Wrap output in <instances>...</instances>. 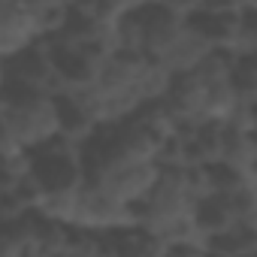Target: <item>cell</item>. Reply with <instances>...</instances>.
I'll return each instance as SVG.
<instances>
[{
	"label": "cell",
	"mask_w": 257,
	"mask_h": 257,
	"mask_svg": "<svg viewBox=\"0 0 257 257\" xmlns=\"http://www.w3.org/2000/svg\"><path fill=\"white\" fill-rule=\"evenodd\" d=\"M254 173H257V170H254Z\"/></svg>",
	"instance_id": "obj_28"
},
{
	"label": "cell",
	"mask_w": 257,
	"mask_h": 257,
	"mask_svg": "<svg viewBox=\"0 0 257 257\" xmlns=\"http://www.w3.org/2000/svg\"><path fill=\"white\" fill-rule=\"evenodd\" d=\"M0 4H4V0H0Z\"/></svg>",
	"instance_id": "obj_27"
},
{
	"label": "cell",
	"mask_w": 257,
	"mask_h": 257,
	"mask_svg": "<svg viewBox=\"0 0 257 257\" xmlns=\"http://www.w3.org/2000/svg\"><path fill=\"white\" fill-rule=\"evenodd\" d=\"M209 91H212V85H209V79L200 70L179 73L173 79L164 103L176 115L179 131H191V127H197L203 121H212L209 118Z\"/></svg>",
	"instance_id": "obj_6"
},
{
	"label": "cell",
	"mask_w": 257,
	"mask_h": 257,
	"mask_svg": "<svg viewBox=\"0 0 257 257\" xmlns=\"http://www.w3.org/2000/svg\"><path fill=\"white\" fill-rule=\"evenodd\" d=\"M0 118H4V137L19 146L37 152L55 137H61L58 118V94L28 91L16 85H0Z\"/></svg>",
	"instance_id": "obj_1"
},
{
	"label": "cell",
	"mask_w": 257,
	"mask_h": 257,
	"mask_svg": "<svg viewBox=\"0 0 257 257\" xmlns=\"http://www.w3.org/2000/svg\"><path fill=\"white\" fill-rule=\"evenodd\" d=\"M28 7H31V16L40 28L43 40L58 37L70 25V16H73V7L64 4V0H28Z\"/></svg>",
	"instance_id": "obj_16"
},
{
	"label": "cell",
	"mask_w": 257,
	"mask_h": 257,
	"mask_svg": "<svg viewBox=\"0 0 257 257\" xmlns=\"http://www.w3.org/2000/svg\"><path fill=\"white\" fill-rule=\"evenodd\" d=\"M203 13H245L242 10V0H206L203 4Z\"/></svg>",
	"instance_id": "obj_22"
},
{
	"label": "cell",
	"mask_w": 257,
	"mask_h": 257,
	"mask_svg": "<svg viewBox=\"0 0 257 257\" xmlns=\"http://www.w3.org/2000/svg\"><path fill=\"white\" fill-rule=\"evenodd\" d=\"M161 170L164 167L158 161H140V164H127L121 170H112L109 176L97 179V185L109 188L115 197H121V200L137 206V203H143L155 191V185L161 179Z\"/></svg>",
	"instance_id": "obj_10"
},
{
	"label": "cell",
	"mask_w": 257,
	"mask_h": 257,
	"mask_svg": "<svg viewBox=\"0 0 257 257\" xmlns=\"http://www.w3.org/2000/svg\"><path fill=\"white\" fill-rule=\"evenodd\" d=\"M58 118H61V137L76 143V146H85L103 127L97 112H94V103L88 97V88L58 94Z\"/></svg>",
	"instance_id": "obj_9"
},
{
	"label": "cell",
	"mask_w": 257,
	"mask_h": 257,
	"mask_svg": "<svg viewBox=\"0 0 257 257\" xmlns=\"http://www.w3.org/2000/svg\"><path fill=\"white\" fill-rule=\"evenodd\" d=\"M167 7H173L179 16H185V19H194L197 13H203V4L206 0H164Z\"/></svg>",
	"instance_id": "obj_21"
},
{
	"label": "cell",
	"mask_w": 257,
	"mask_h": 257,
	"mask_svg": "<svg viewBox=\"0 0 257 257\" xmlns=\"http://www.w3.org/2000/svg\"><path fill=\"white\" fill-rule=\"evenodd\" d=\"M221 164H227V167H233L239 173H254L257 170V134L227 124Z\"/></svg>",
	"instance_id": "obj_15"
},
{
	"label": "cell",
	"mask_w": 257,
	"mask_h": 257,
	"mask_svg": "<svg viewBox=\"0 0 257 257\" xmlns=\"http://www.w3.org/2000/svg\"><path fill=\"white\" fill-rule=\"evenodd\" d=\"M212 52H215V49H212V43L203 37V31H200L194 22H188V28L182 31V37H179V40L170 46V52L161 58V64H164L173 76H179V73L197 70Z\"/></svg>",
	"instance_id": "obj_11"
},
{
	"label": "cell",
	"mask_w": 257,
	"mask_h": 257,
	"mask_svg": "<svg viewBox=\"0 0 257 257\" xmlns=\"http://www.w3.org/2000/svg\"><path fill=\"white\" fill-rule=\"evenodd\" d=\"M73 13L82 19H91V22H118L121 19L115 0H76Z\"/></svg>",
	"instance_id": "obj_19"
},
{
	"label": "cell",
	"mask_w": 257,
	"mask_h": 257,
	"mask_svg": "<svg viewBox=\"0 0 257 257\" xmlns=\"http://www.w3.org/2000/svg\"><path fill=\"white\" fill-rule=\"evenodd\" d=\"M251 131L257 134V100H251Z\"/></svg>",
	"instance_id": "obj_24"
},
{
	"label": "cell",
	"mask_w": 257,
	"mask_h": 257,
	"mask_svg": "<svg viewBox=\"0 0 257 257\" xmlns=\"http://www.w3.org/2000/svg\"><path fill=\"white\" fill-rule=\"evenodd\" d=\"M194 215H197V227L206 236V242L221 236V233H227V230H233V227H239V221H242V212L233 203V197L218 194V191H212L209 197L197 200V212Z\"/></svg>",
	"instance_id": "obj_13"
},
{
	"label": "cell",
	"mask_w": 257,
	"mask_h": 257,
	"mask_svg": "<svg viewBox=\"0 0 257 257\" xmlns=\"http://www.w3.org/2000/svg\"><path fill=\"white\" fill-rule=\"evenodd\" d=\"M76 224L100 230V233L118 230V227H127V224H137V206L115 197L109 188H103L97 182H85Z\"/></svg>",
	"instance_id": "obj_5"
},
{
	"label": "cell",
	"mask_w": 257,
	"mask_h": 257,
	"mask_svg": "<svg viewBox=\"0 0 257 257\" xmlns=\"http://www.w3.org/2000/svg\"><path fill=\"white\" fill-rule=\"evenodd\" d=\"M34 179L43 185V191H64V188H82L88 182L82 146L55 137L43 149L34 152Z\"/></svg>",
	"instance_id": "obj_2"
},
{
	"label": "cell",
	"mask_w": 257,
	"mask_h": 257,
	"mask_svg": "<svg viewBox=\"0 0 257 257\" xmlns=\"http://www.w3.org/2000/svg\"><path fill=\"white\" fill-rule=\"evenodd\" d=\"M233 85L242 94V100H257V52L254 55H236Z\"/></svg>",
	"instance_id": "obj_18"
},
{
	"label": "cell",
	"mask_w": 257,
	"mask_h": 257,
	"mask_svg": "<svg viewBox=\"0 0 257 257\" xmlns=\"http://www.w3.org/2000/svg\"><path fill=\"white\" fill-rule=\"evenodd\" d=\"M37 43H43V37L31 16L28 0H4L0 4V55L13 58Z\"/></svg>",
	"instance_id": "obj_8"
},
{
	"label": "cell",
	"mask_w": 257,
	"mask_h": 257,
	"mask_svg": "<svg viewBox=\"0 0 257 257\" xmlns=\"http://www.w3.org/2000/svg\"><path fill=\"white\" fill-rule=\"evenodd\" d=\"M173 79H176V76H173L161 61L149 58L146 67H143V76H140V82H137V94H140V100H143V103L164 100L167 91H170V85H173Z\"/></svg>",
	"instance_id": "obj_17"
},
{
	"label": "cell",
	"mask_w": 257,
	"mask_h": 257,
	"mask_svg": "<svg viewBox=\"0 0 257 257\" xmlns=\"http://www.w3.org/2000/svg\"><path fill=\"white\" fill-rule=\"evenodd\" d=\"M46 43L52 46L55 70H58V79H61L64 91H85V88L97 85L109 55H103L91 46L67 43V40H46Z\"/></svg>",
	"instance_id": "obj_4"
},
{
	"label": "cell",
	"mask_w": 257,
	"mask_h": 257,
	"mask_svg": "<svg viewBox=\"0 0 257 257\" xmlns=\"http://www.w3.org/2000/svg\"><path fill=\"white\" fill-rule=\"evenodd\" d=\"M0 254L40 257V212H28L13 221H0Z\"/></svg>",
	"instance_id": "obj_12"
},
{
	"label": "cell",
	"mask_w": 257,
	"mask_h": 257,
	"mask_svg": "<svg viewBox=\"0 0 257 257\" xmlns=\"http://www.w3.org/2000/svg\"><path fill=\"white\" fill-rule=\"evenodd\" d=\"M152 4H158V0H115V7H118L121 16H127V13H140V10H146V7H152Z\"/></svg>",
	"instance_id": "obj_23"
},
{
	"label": "cell",
	"mask_w": 257,
	"mask_h": 257,
	"mask_svg": "<svg viewBox=\"0 0 257 257\" xmlns=\"http://www.w3.org/2000/svg\"><path fill=\"white\" fill-rule=\"evenodd\" d=\"M242 10H251V13H257V0H242Z\"/></svg>",
	"instance_id": "obj_25"
},
{
	"label": "cell",
	"mask_w": 257,
	"mask_h": 257,
	"mask_svg": "<svg viewBox=\"0 0 257 257\" xmlns=\"http://www.w3.org/2000/svg\"><path fill=\"white\" fill-rule=\"evenodd\" d=\"M64 4H70V7H73V4H76V0H64Z\"/></svg>",
	"instance_id": "obj_26"
},
{
	"label": "cell",
	"mask_w": 257,
	"mask_h": 257,
	"mask_svg": "<svg viewBox=\"0 0 257 257\" xmlns=\"http://www.w3.org/2000/svg\"><path fill=\"white\" fill-rule=\"evenodd\" d=\"M137 19H140V31H143V55H149L155 61H161L170 52V46L182 37V31L191 22L167 4H152V7L140 10Z\"/></svg>",
	"instance_id": "obj_7"
},
{
	"label": "cell",
	"mask_w": 257,
	"mask_h": 257,
	"mask_svg": "<svg viewBox=\"0 0 257 257\" xmlns=\"http://www.w3.org/2000/svg\"><path fill=\"white\" fill-rule=\"evenodd\" d=\"M257 52V13L245 10L242 25H239V49L236 55H254Z\"/></svg>",
	"instance_id": "obj_20"
},
{
	"label": "cell",
	"mask_w": 257,
	"mask_h": 257,
	"mask_svg": "<svg viewBox=\"0 0 257 257\" xmlns=\"http://www.w3.org/2000/svg\"><path fill=\"white\" fill-rule=\"evenodd\" d=\"M0 85H16L28 91H43V94H64V85L55 70L52 46L43 40L13 58H4L0 67Z\"/></svg>",
	"instance_id": "obj_3"
},
{
	"label": "cell",
	"mask_w": 257,
	"mask_h": 257,
	"mask_svg": "<svg viewBox=\"0 0 257 257\" xmlns=\"http://www.w3.org/2000/svg\"><path fill=\"white\" fill-rule=\"evenodd\" d=\"M200 31H203V37L212 43V49H218V52H233L236 55V49H239V25H242V13H197L194 19H191Z\"/></svg>",
	"instance_id": "obj_14"
}]
</instances>
